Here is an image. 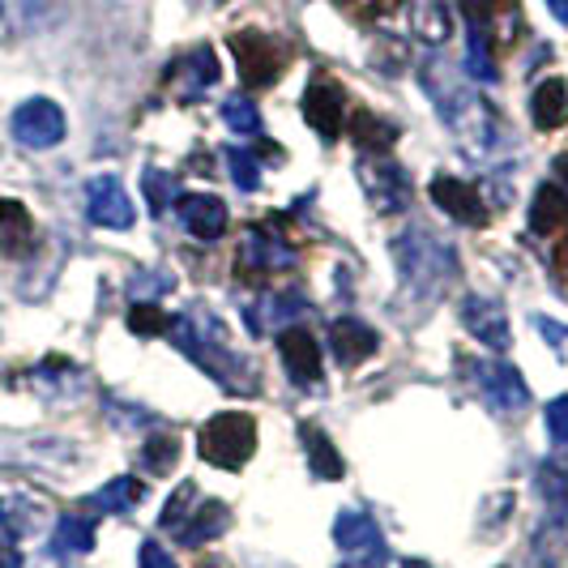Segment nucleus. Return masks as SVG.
<instances>
[{"label": "nucleus", "instance_id": "f257e3e1", "mask_svg": "<svg viewBox=\"0 0 568 568\" xmlns=\"http://www.w3.org/2000/svg\"><path fill=\"white\" fill-rule=\"evenodd\" d=\"M168 334L201 372H210V376L223 381L227 389H253V368H248V359L231 351L223 325L205 313V308L180 313L168 325Z\"/></svg>", "mask_w": 568, "mask_h": 568}, {"label": "nucleus", "instance_id": "f03ea898", "mask_svg": "<svg viewBox=\"0 0 568 568\" xmlns=\"http://www.w3.org/2000/svg\"><path fill=\"white\" fill-rule=\"evenodd\" d=\"M394 256H398V274L406 278V286H415L419 295H436L457 274V253L424 227L402 231L394 240Z\"/></svg>", "mask_w": 568, "mask_h": 568}, {"label": "nucleus", "instance_id": "7ed1b4c3", "mask_svg": "<svg viewBox=\"0 0 568 568\" xmlns=\"http://www.w3.org/2000/svg\"><path fill=\"white\" fill-rule=\"evenodd\" d=\"M197 449L210 466H219V470H240L256 449L253 415H244V410H223V415H214L210 424L201 427Z\"/></svg>", "mask_w": 568, "mask_h": 568}, {"label": "nucleus", "instance_id": "20e7f679", "mask_svg": "<svg viewBox=\"0 0 568 568\" xmlns=\"http://www.w3.org/2000/svg\"><path fill=\"white\" fill-rule=\"evenodd\" d=\"M424 85H427V99L436 103V112L445 115V124L449 129H475V120H491L484 103L470 94V90H462V82L454 78V69H445L440 60H432L424 69Z\"/></svg>", "mask_w": 568, "mask_h": 568}, {"label": "nucleus", "instance_id": "39448f33", "mask_svg": "<svg viewBox=\"0 0 568 568\" xmlns=\"http://www.w3.org/2000/svg\"><path fill=\"white\" fill-rule=\"evenodd\" d=\"M231 52H235V64H240L244 85L278 82V73H283V64H286L283 43H274V39L261 34V30H240V34L231 39Z\"/></svg>", "mask_w": 568, "mask_h": 568}, {"label": "nucleus", "instance_id": "423d86ee", "mask_svg": "<svg viewBox=\"0 0 568 568\" xmlns=\"http://www.w3.org/2000/svg\"><path fill=\"white\" fill-rule=\"evenodd\" d=\"M85 214H90L94 227H108V231H129L133 219H138L133 201H129L124 184L115 175H94L85 184Z\"/></svg>", "mask_w": 568, "mask_h": 568}, {"label": "nucleus", "instance_id": "0eeeda50", "mask_svg": "<svg viewBox=\"0 0 568 568\" xmlns=\"http://www.w3.org/2000/svg\"><path fill=\"white\" fill-rule=\"evenodd\" d=\"M13 138L30 150H48V145L64 142V112H60L52 99H27L18 112H13Z\"/></svg>", "mask_w": 568, "mask_h": 568}, {"label": "nucleus", "instance_id": "6e6552de", "mask_svg": "<svg viewBox=\"0 0 568 568\" xmlns=\"http://www.w3.org/2000/svg\"><path fill=\"white\" fill-rule=\"evenodd\" d=\"M462 325L470 329V338H479L491 351H509V316L491 295H466L462 300Z\"/></svg>", "mask_w": 568, "mask_h": 568}, {"label": "nucleus", "instance_id": "1a4fd4ad", "mask_svg": "<svg viewBox=\"0 0 568 568\" xmlns=\"http://www.w3.org/2000/svg\"><path fill=\"white\" fill-rule=\"evenodd\" d=\"M470 364H475L479 389H484L500 410H521V406L530 402V389H526L521 372L513 368V364H500V359H496V364H491V359H470Z\"/></svg>", "mask_w": 568, "mask_h": 568}, {"label": "nucleus", "instance_id": "9d476101", "mask_svg": "<svg viewBox=\"0 0 568 568\" xmlns=\"http://www.w3.org/2000/svg\"><path fill=\"white\" fill-rule=\"evenodd\" d=\"M175 210H180L184 231H189V235H197V240H219L231 223L227 201L214 197V193H184Z\"/></svg>", "mask_w": 568, "mask_h": 568}, {"label": "nucleus", "instance_id": "9b49d317", "mask_svg": "<svg viewBox=\"0 0 568 568\" xmlns=\"http://www.w3.org/2000/svg\"><path fill=\"white\" fill-rule=\"evenodd\" d=\"M432 201L449 214V219H457V223H466V227H484L487 223V205L484 197L466 184V180H454V175H436L432 180Z\"/></svg>", "mask_w": 568, "mask_h": 568}, {"label": "nucleus", "instance_id": "f8f14e48", "mask_svg": "<svg viewBox=\"0 0 568 568\" xmlns=\"http://www.w3.org/2000/svg\"><path fill=\"white\" fill-rule=\"evenodd\" d=\"M376 329H372L368 321H355V316H342L329 325V355L338 359L342 368H355V364H364L368 355H376Z\"/></svg>", "mask_w": 568, "mask_h": 568}, {"label": "nucleus", "instance_id": "ddd939ff", "mask_svg": "<svg viewBox=\"0 0 568 568\" xmlns=\"http://www.w3.org/2000/svg\"><path fill=\"white\" fill-rule=\"evenodd\" d=\"M278 351H283L286 376H291L295 385H316V381H321V346H316V338L308 329L286 325L283 338H278Z\"/></svg>", "mask_w": 568, "mask_h": 568}, {"label": "nucleus", "instance_id": "4468645a", "mask_svg": "<svg viewBox=\"0 0 568 568\" xmlns=\"http://www.w3.org/2000/svg\"><path fill=\"white\" fill-rule=\"evenodd\" d=\"M304 120L313 124L321 138H338L342 129V85L338 82H313L304 90Z\"/></svg>", "mask_w": 568, "mask_h": 568}, {"label": "nucleus", "instance_id": "2eb2a0df", "mask_svg": "<svg viewBox=\"0 0 568 568\" xmlns=\"http://www.w3.org/2000/svg\"><path fill=\"white\" fill-rule=\"evenodd\" d=\"M359 175H364V189H368V197L376 210H402L406 205V175H402L394 163H385L381 154L376 159H368V168H359Z\"/></svg>", "mask_w": 568, "mask_h": 568}, {"label": "nucleus", "instance_id": "dca6fc26", "mask_svg": "<svg viewBox=\"0 0 568 568\" xmlns=\"http://www.w3.org/2000/svg\"><path fill=\"white\" fill-rule=\"evenodd\" d=\"M227 526H231V513L223 500H197V509L189 513L175 530H180V542H184V547H201V542L227 535Z\"/></svg>", "mask_w": 568, "mask_h": 568}, {"label": "nucleus", "instance_id": "f3484780", "mask_svg": "<svg viewBox=\"0 0 568 568\" xmlns=\"http://www.w3.org/2000/svg\"><path fill=\"white\" fill-rule=\"evenodd\" d=\"M334 542L342 551H355V556H381V526L368 513L351 509L334 521Z\"/></svg>", "mask_w": 568, "mask_h": 568}, {"label": "nucleus", "instance_id": "a211bd4d", "mask_svg": "<svg viewBox=\"0 0 568 568\" xmlns=\"http://www.w3.org/2000/svg\"><path fill=\"white\" fill-rule=\"evenodd\" d=\"M219 57L210 52V48H193L189 57L180 60L175 69H171V78H175V85H180V94H193L197 99L201 90H210V85L219 82Z\"/></svg>", "mask_w": 568, "mask_h": 568}, {"label": "nucleus", "instance_id": "6ab92c4d", "mask_svg": "<svg viewBox=\"0 0 568 568\" xmlns=\"http://www.w3.org/2000/svg\"><path fill=\"white\" fill-rule=\"evenodd\" d=\"M530 115H535V124L539 129H560L568 120V82L565 78H547V82L535 85V94H530Z\"/></svg>", "mask_w": 568, "mask_h": 568}, {"label": "nucleus", "instance_id": "aec40b11", "mask_svg": "<svg viewBox=\"0 0 568 568\" xmlns=\"http://www.w3.org/2000/svg\"><path fill=\"white\" fill-rule=\"evenodd\" d=\"M240 261H244V265H265V270H283V265H291V261H295V253H291L286 244H278L270 231L253 227L248 235H244Z\"/></svg>", "mask_w": 568, "mask_h": 568}, {"label": "nucleus", "instance_id": "412c9836", "mask_svg": "<svg viewBox=\"0 0 568 568\" xmlns=\"http://www.w3.org/2000/svg\"><path fill=\"white\" fill-rule=\"evenodd\" d=\"M568 219V193L556 189V184H542L535 193V205H530V227L535 235H551L556 227H565Z\"/></svg>", "mask_w": 568, "mask_h": 568}, {"label": "nucleus", "instance_id": "4be33fe9", "mask_svg": "<svg viewBox=\"0 0 568 568\" xmlns=\"http://www.w3.org/2000/svg\"><path fill=\"white\" fill-rule=\"evenodd\" d=\"M466 78L487 85L500 78V69L491 60V34L484 27H475V22H466Z\"/></svg>", "mask_w": 568, "mask_h": 568}, {"label": "nucleus", "instance_id": "5701e85b", "mask_svg": "<svg viewBox=\"0 0 568 568\" xmlns=\"http://www.w3.org/2000/svg\"><path fill=\"white\" fill-rule=\"evenodd\" d=\"M410 27L424 43H445L449 39V9L445 0H410Z\"/></svg>", "mask_w": 568, "mask_h": 568}, {"label": "nucleus", "instance_id": "b1692460", "mask_svg": "<svg viewBox=\"0 0 568 568\" xmlns=\"http://www.w3.org/2000/svg\"><path fill=\"white\" fill-rule=\"evenodd\" d=\"M300 436H304V449H308V466H313L316 479H342V457H338V449L329 445V436H325L321 427H313V424L300 427Z\"/></svg>", "mask_w": 568, "mask_h": 568}, {"label": "nucleus", "instance_id": "393cba45", "mask_svg": "<svg viewBox=\"0 0 568 568\" xmlns=\"http://www.w3.org/2000/svg\"><path fill=\"white\" fill-rule=\"evenodd\" d=\"M145 487L133 479V475H120V479H112L108 487H99L94 496H90V505L99 513H133L138 505H142Z\"/></svg>", "mask_w": 568, "mask_h": 568}, {"label": "nucleus", "instance_id": "a878e982", "mask_svg": "<svg viewBox=\"0 0 568 568\" xmlns=\"http://www.w3.org/2000/svg\"><path fill=\"white\" fill-rule=\"evenodd\" d=\"M351 133H355L359 150H368V154H385L389 145L398 142V124H394V120H381L376 112H359V115H355Z\"/></svg>", "mask_w": 568, "mask_h": 568}, {"label": "nucleus", "instance_id": "bb28decb", "mask_svg": "<svg viewBox=\"0 0 568 568\" xmlns=\"http://www.w3.org/2000/svg\"><path fill=\"white\" fill-rule=\"evenodd\" d=\"M52 547H57V551H73V556L90 551V547H94V521H90V517H73V513L60 517Z\"/></svg>", "mask_w": 568, "mask_h": 568}, {"label": "nucleus", "instance_id": "cd10ccee", "mask_svg": "<svg viewBox=\"0 0 568 568\" xmlns=\"http://www.w3.org/2000/svg\"><path fill=\"white\" fill-rule=\"evenodd\" d=\"M0 526L9 530L4 539H27L30 530L39 526V509L30 500H22V496H4L0 500Z\"/></svg>", "mask_w": 568, "mask_h": 568}, {"label": "nucleus", "instance_id": "c85d7f7f", "mask_svg": "<svg viewBox=\"0 0 568 568\" xmlns=\"http://www.w3.org/2000/svg\"><path fill=\"white\" fill-rule=\"evenodd\" d=\"M547 432H551V466L568 475V398L547 406Z\"/></svg>", "mask_w": 568, "mask_h": 568}, {"label": "nucleus", "instance_id": "c756f323", "mask_svg": "<svg viewBox=\"0 0 568 568\" xmlns=\"http://www.w3.org/2000/svg\"><path fill=\"white\" fill-rule=\"evenodd\" d=\"M30 235V214L22 201H9L0 197V244L4 248H13V244H22Z\"/></svg>", "mask_w": 568, "mask_h": 568}, {"label": "nucleus", "instance_id": "7c9ffc66", "mask_svg": "<svg viewBox=\"0 0 568 568\" xmlns=\"http://www.w3.org/2000/svg\"><path fill=\"white\" fill-rule=\"evenodd\" d=\"M142 184H145V201H150V210L154 214H168L171 210V201H175V175L163 168H145L142 171Z\"/></svg>", "mask_w": 568, "mask_h": 568}, {"label": "nucleus", "instance_id": "2f4dec72", "mask_svg": "<svg viewBox=\"0 0 568 568\" xmlns=\"http://www.w3.org/2000/svg\"><path fill=\"white\" fill-rule=\"evenodd\" d=\"M219 112H223L231 133H256L261 129V112H256V103L248 94H227Z\"/></svg>", "mask_w": 568, "mask_h": 568}, {"label": "nucleus", "instance_id": "473e14b6", "mask_svg": "<svg viewBox=\"0 0 568 568\" xmlns=\"http://www.w3.org/2000/svg\"><path fill=\"white\" fill-rule=\"evenodd\" d=\"M142 457L154 475H168L171 466H175V457H180V436H175V432H154V436L145 440Z\"/></svg>", "mask_w": 568, "mask_h": 568}, {"label": "nucleus", "instance_id": "72a5a7b5", "mask_svg": "<svg viewBox=\"0 0 568 568\" xmlns=\"http://www.w3.org/2000/svg\"><path fill=\"white\" fill-rule=\"evenodd\" d=\"M223 159H227V171H231V180H235L240 193H256V189H261V168H256V159L248 154V150L235 145V150H227Z\"/></svg>", "mask_w": 568, "mask_h": 568}, {"label": "nucleus", "instance_id": "f704fd0d", "mask_svg": "<svg viewBox=\"0 0 568 568\" xmlns=\"http://www.w3.org/2000/svg\"><path fill=\"white\" fill-rule=\"evenodd\" d=\"M197 500H201L197 487H193V484H180V487H175V496L168 500V509L159 513V526H163V530H175V526H180V521H184L189 513L197 509Z\"/></svg>", "mask_w": 568, "mask_h": 568}, {"label": "nucleus", "instance_id": "c9c22d12", "mask_svg": "<svg viewBox=\"0 0 568 568\" xmlns=\"http://www.w3.org/2000/svg\"><path fill=\"white\" fill-rule=\"evenodd\" d=\"M168 316L159 313L154 304H133V313H129V329L133 334H142V338H154V334H168Z\"/></svg>", "mask_w": 568, "mask_h": 568}, {"label": "nucleus", "instance_id": "e433bc0d", "mask_svg": "<svg viewBox=\"0 0 568 568\" xmlns=\"http://www.w3.org/2000/svg\"><path fill=\"white\" fill-rule=\"evenodd\" d=\"M535 325H539L542 338L556 346V355H565V359H568V329H565V325H556L551 316H535Z\"/></svg>", "mask_w": 568, "mask_h": 568}, {"label": "nucleus", "instance_id": "4c0bfd02", "mask_svg": "<svg viewBox=\"0 0 568 568\" xmlns=\"http://www.w3.org/2000/svg\"><path fill=\"white\" fill-rule=\"evenodd\" d=\"M0 568H22L18 547H9V539H0Z\"/></svg>", "mask_w": 568, "mask_h": 568}, {"label": "nucleus", "instance_id": "58836bf2", "mask_svg": "<svg viewBox=\"0 0 568 568\" xmlns=\"http://www.w3.org/2000/svg\"><path fill=\"white\" fill-rule=\"evenodd\" d=\"M547 9H551L560 22H568V0H547Z\"/></svg>", "mask_w": 568, "mask_h": 568}, {"label": "nucleus", "instance_id": "ea45409f", "mask_svg": "<svg viewBox=\"0 0 568 568\" xmlns=\"http://www.w3.org/2000/svg\"><path fill=\"white\" fill-rule=\"evenodd\" d=\"M338 568H381V556H364V560H351V565H338Z\"/></svg>", "mask_w": 568, "mask_h": 568}, {"label": "nucleus", "instance_id": "a19ab883", "mask_svg": "<svg viewBox=\"0 0 568 568\" xmlns=\"http://www.w3.org/2000/svg\"><path fill=\"white\" fill-rule=\"evenodd\" d=\"M556 175L568 184V154H560V159H556Z\"/></svg>", "mask_w": 568, "mask_h": 568}, {"label": "nucleus", "instance_id": "79ce46f5", "mask_svg": "<svg viewBox=\"0 0 568 568\" xmlns=\"http://www.w3.org/2000/svg\"><path fill=\"white\" fill-rule=\"evenodd\" d=\"M402 568H427V565H424V560H406Z\"/></svg>", "mask_w": 568, "mask_h": 568}, {"label": "nucleus", "instance_id": "37998d69", "mask_svg": "<svg viewBox=\"0 0 568 568\" xmlns=\"http://www.w3.org/2000/svg\"><path fill=\"white\" fill-rule=\"evenodd\" d=\"M560 261H565V265H568V240H565V248H560Z\"/></svg>", "mask_w": 568, "mask_h": 568}, {"label": "nucleus", "instance_id": "c03bdc74", "mask_svg": "<svg viewBox=\"0 0 568 568\" xmlns=\"http://www.w3.org/2000/svg\"><path fill=\"white\" fill-rule=\"evenodd\" d=\"M168 568H175V565H168Z\"/></svg>", "mask_w": 568, "mask_h": 568}]
</instances>
